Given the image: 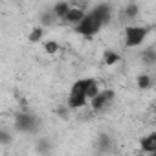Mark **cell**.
<instances>
[{
	"instance_id": "1",
	"label": "cell",
	"mask_w": 156,
	"mask_h": 156,
	"mask_svg": "<svg viewBox=\"0 0 156 156\" xmlns=\"http://www.w3.org/2000/svg\"><path fill=\"white\" fill-rule=\"evenodd\" d=\"M147 35H149L147 26H127L125 28V46L136 48L147 39Z\"/></svg>"
},
{
	"instance_id": "2",
	"label": "cell",
	"mask_w": 156,
	"mask_h": 156,
	"mask_svg": "<svg viewBox=\"0 0 156 156\" xmlns=\"http://www.w3.org/2000/svg\"><path fill=\"white\" fill-rule=\"evenodd\" d=\"M103 26L90 15V13H87V17L79 22V24H77V26H73V31L77 33V35H83V37H92V35H96L99 30H101Z\"/></svg>"
},
{
	"instance_id": "3",
	"label": "cell",
	"mask_w": 156,
	"mask_h": 156,
	"mask_svg": "<svg viewBox=\"0 0 156 156\" xmlns=\"http://www.w3.org/2000/svg\"><path fill=\"white\" fill-rule=\"evenodd\" d=\"M114 90H110V88H105V90H101L96 98H92L90 99V107H92V110H96V112H103L112 101H114Z\"/></svg>"
},
{
	"instance_id": "4",
	"label": "cell",
	"mask_w": 156,
	"mask_h": 156,
	"mask_svg": "<svg viewBox=\"0 0 156 156\" xmlns=\"http://www.w3.org/2000/svg\"><path fill=\"white\" fill-rule=\"evenodd\" d=\"M90 15H92L101 26H107V24L110 22V19H112V9H110L108 4H98V6L90 11Z\"/></svg>"
},
{
	"instance_id": "5",
	"label": "cell",
	"mask_w": 156,
	"mask_h": 156,
	"mask_svg": "<svg viewBox=\"0 0 156 156\" xmlns=\"http://www.w3.org/2000/svg\"><path fill=\"white\" fill-rule=\"evenodd\" d=\"M88 101H90V99L87 98L85 92H72V90H70L68 99H66V107L72 108V110H75V108H83V107H87Z\"/></svg>"
},
{
	"instance_id": "6",
	"label": "cell",
	"mask_w": 156,
	"mask_h": 156,
	"mask_svg": "<svg viewBox=\"0 0 156 156\" xmlns=\"http://www.w3.org/2000/svg\"><path fill=\"white\" fill-rule=\"evenodd\" d=\"M87 17V13H85V9H81V8H75V6H72V9L68 11V15L64 17V24H68V26H77L83 19Z\"/></svg>"
},
{
	"instance_id": "7",
	"label": "cell",
	"mask_w": 156,
	"mask_h": 156,
	"mask_svg": "<svg viewBox=\"0 0 156 156\" xmlns=\"http://www.w3.org/2000/svg\"><path fill=\"white\" fill-rule=\"evenodd\" d=\"M140 147H141L143 152L154 154V152H156V132H151V134L143 136V138L140 140Z\"/></svg>"
},
{
	"instance_id": "8",
	"label": "cell",
	"mask_w": 156,
	"mask_h": 156,
	"mask_svg": "<svg viewBox=\"0 0 156 156\" xmlns=\"http://www.w3.org/2000/svg\"><path fill=\"white\" fill-rule=\"evenodd\" d=\"M70 9H72V4H70V2H57L51 11L55 13V17H57L59 20H64V17L68 15Z\"/></svg>"
},
{
	"instance_id": "9",
	"label": "cell",
	"mask_w": 156,
	"mask_h": 156,
	"mask_svg": "<svg viewBox=\"0 0 156 156\" xmlns=\"http://www.w3.org/2000/svg\"><path fill=\"white\" fill-rule=\"evenodd\" d=\"M119 53L118 51H114V50H107V51H103V64L105 66H116L118 62H119Z\"/></svg>"
},
{
	"instance_id": "10",
	"label": "cell",
	"mask_w": 156,
	"mask_h": 156,
	"mask_svg": "<svg viewBox=\"0 0 156 156\" xmlns=\"http://www.w3.org/2000/svg\"><path fill=\"white\" fill-rule=\"evenodd\" d=\"M136 87H138L140 90H147V88H151V87H152V77L147 75V73L138 75V77H136Z\"/></svg>"
},
{
	"instance_id": "11",
	"label": "cell",
	"mask_w": 156,
	"mask_h": 156,
	"mask_svg": "<svg viewBox=\"0 0 156 156\" xmlns=\"http://www.w3.org/2000/svg\"><path fill=\"white\" fill-rule=\"evenodd\" d=\"M42 39H44V28L42 26H35L30 31V35H28V41L30 42H41Z\"/></svg>"
},
{
	"instance_id": "12",
	"label": "cell",
	"mask_w": 156,
	"mask_h": 156,
	"mask_svg": "<svg viewBox=\"0 0 156 156\" xmlns=\"http://www.w3.org/2000/svg\"><path fill=\"white\" fill-rule=\"evenodd\" d=\"M42 48H44V51H46L48 55H57V53L61 51V44H59L57 41H46V42L42 44Z\"/></svg>"
},
{
	"instance_id": "13",
	"label": "cell",
	"mask_w": 156,
	"mask_h": 156,
	"mask_svg": "<svg viewBox=\"0 0 156 156\" xmlns=\"http://www.w3.org/2000/svg\"><path fill=\"white\" fill-rule=\"evenodd\" d=\"M99 92H101L99 83H98L96 79H92V81L88 83V87H87V98H88V99H92V98H96Z\"/></svg>"
},
{
	"instance_id": "14",
	"label": "cell",
	"mask_w": 156,
	"mask_h": 156,
	"mask_svg": "<svg viewBox=\"0 0 156 156\" xmlns=\"http://www.w3.org/2000/svg\"><path fill=\"white\" fill-rule=\"evenodd\" d=\"M138 13H140V8H138L136 4H129V6L123 9V17H125V19H129V20L136 19V17H138Z\"/></svg>"
},
{
	"instance_id": "15",
	"label": "cell",
	"mask_w": 156,
	"mask_h": 156,
	"mask_svg": "<svg viewBox=\"0 0 156 156\" xmlns=\"http://www.w3.org/2000/svg\"><path fill=\"white\" fill-rule=\"evenodd\" d=\"M154 116H156V107H154Z\"/></svg>"
}]
</instances>
